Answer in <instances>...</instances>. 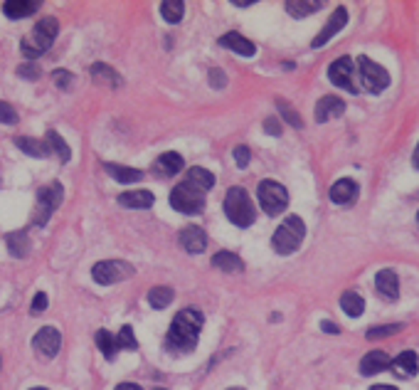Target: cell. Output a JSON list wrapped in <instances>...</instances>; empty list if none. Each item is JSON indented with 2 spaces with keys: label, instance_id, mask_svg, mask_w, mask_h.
Masks as SVG:
<instances>
[{
  "label": "cell",
  "instance_id": "cell-1",
  "mask_svg": "<svg viewBox=\"0 0 419 390\" xmlns=\"http://www.w3.org/2000/svg\"><path fill=\"white\" fill-rule=\"evenodd\" d=\"M202 324H205V316L197 309H183L180 314H175L166 336L168 351L171 353H190L197 346Z\"/></svg>",
  "mask_w": 419,
  "mask_h": 390
},
{
  "label": "cell",
  "instance_id": "cell-2",
  "mask_svg": "<svg viewBox=\"0 0 419 390\" xmlns=\"http://www.w3.org/2000/svg\"><path fill=\"white\" fill-rule=\"evenodd\" d=\"M57 32H59L57 20H54V18H42L40 23L32 28L30 37H25V40L20 42V50H23V54L28 59L40 57L42 52H47V50H50V45L54 42Z\"/></svg>",
  "mask_w": 419,
  "mask_h": 390
},
{
  "label": "cell",
  "instance_id": "cell-3",
  "mask_svg": "<svg viewBox=\"0 0 419 390\" xmlns=\"http://www.w3.org/2000/svg\"><path fill=\"white\" fill-rule=\"evenodd\" d=\"M303 237H306V225H303V220L299 218V215H289V218L277 227V232H274L272 247L274 252L279 254H291L299 249V245L303 243Z\"/></svg>",
  "mask_w": 419,
  "mask_h": 390
},
{
  "label": "cell",
  "instance_id": "cell-4",
  "mask_svg": "<svg viewBox=\"0 0 419 390\" xmlns=\"http://www.w3.org/2000/svg\"><path fill=\"white\" fill-rule=\"evenodd\" d=\"M224 213H227L230 223L237 225V227H249L254 223V218H257L254 205L244 188H230V193L224 198Z\"/></svg>",
  "mask_w": 419,
  "mask_h": 390
},
{
  "label": "cell",
  "instance_id": "cell-5",
  "mask_svg": "<svg viewBox=\"0 0 419 390\" xmlns=\"http://www.w3.org/2000/svg\"><path fill=\"white\" fill-rule=\"evenodd\" d=\"M257 195H259V205L266 215H279L289 205V193H286V188H283L281 183H277V181H272V178L261 181L259 188H257Z\"/></svg>",
  "mask_w": 419,
  "mask_h": 390
},
{
  "label": "cell",
  "instance_id": "cell-6",
  "mask_svg": "<svg viewBox=\"0 0 419 390\" xmlns=\"http://www.w3.org/2000/svg\"><path fill=\"white\" fill-rule=\"evenodd\" d=\"M133 265L124 260H104V262H96L92 267V277H94L96 284L101 287H109V284H116V282H124V279L133 277Z\"/></svg>",
  "mask_w": 419,
  "mask_h": 390
},
{
  "label": "cell",
  "instance_id": "cell-7",
  "mask_svg": "<svg viewBox=\"0 0 419 390\" xmlns=\"http://www.w3.org/2000/svg\"><path fill=\"white\" fill-rule=\"evenodd\" d=\"M171 205L175 207L178 213L197 215V213H202V207H205V193L193 188V185H188V183H180L173 188Z\"/></svg>",
  "mask_w": 419,
  "mask_h": 390
},
{
  "label": "cell",
  "instance_id": "cell-8",
  "mask_svg": "<svg viewBox=\"0 0 419 390\" xmlns=\"http://www.w3.org/2000/svg\"><path fill=\"white\" fill-rule=\"evenodd\" d=\"M358 70H361V84L370 92V94H380L383 89L390 87V74L383 65L372 62L367 57L358 59Z\"/></svg>",
  "mask_w": 419,
  "mask_h": 390
},
{
  "label": "cell",
  "instance_id": "cell-9",
  "mask_svg": "<svg viewBox=\"0 0 419 390\" xmlns=\"http://www.w3.org/2000/svg\"><path fill=\"white\" fill-rule=\"evenodd\" d=\"M62 195H65V190H62V185H59V183H50V185H45V188L37 190L35 225L47 223L50 215H52L54 210L59 207V203H62Z\"/></svg>",
  "mask_w": 419,
  "mask_h": 390
},
{
  "label": "cell",
  "instance_id": "cell-10",
  "mask_svg": "<svg viewBox=\"0 0 419 390\" xmlns=\"http://www.w3.org/2000/svg\"><path fill=\"white\" fill-rule=\"evenodd\" d=\"M355 67H353V59L350 57H338L336 62H331V67H328V79H331V84H336V87L345 89V92H358V87H355Z\"/></svg>",
  "mask_w": 419,
  "mask_h": 390
},
{
  "label": "cell",
  "instance_id": "cell-11",
  "mask_svg": "<svg viewBox=\"0 0 419 390\" xmlns=\"http://www.w3.org/2000/svg\"><path fill=\"white\" fill-rule=\"evenodd\" d=\"M59 346H62V333L54 329V326H45L35 333L32 338V349L37 351V356L42 358H54L59 353Z\"/></svg>",
  "mask_w": 419,
  "mask_h": 390
},
{
  "label": "cell",
  "instance_id": "cell-12",
  "mask_svg": "<svg viewBox=\"0 0 419 390\" xmlns=\"http://www.w3.org/2000/svg\"><path fill=\"white\" fill-rule=\"evenodd\" d=\"M345 23H348V10H345V8H336V12L331 15V20L323 25V30H321L319 35L313 37L311 48H323V45H328V40H333V37L345 28Z\"/></svg>",
  "mask_w": 419,
  "mask_h": 390
},
{
  "label": "cell",
  "instance_id": "cell-13",
  "mask_svg": "<svg viewBox=\"0 0 419 390\" xmlns=\"http://www.w3.org/2000/svg\"><path fill=\"white\" fill-rule=\"evenodd\" d=\"M375 289L383 299L387 302H395L397 296H400V279H397L395 269H380L375 274Z\"/></svg>",
  "mask_w": 419,
  "mask_h": 390
},
{
  "label": "cell",
  "instance_id": "cell-14",
  "mask_svg": "<svg viewBox=\"0 0 419 390\" xmlns=\"http://www.w3.org/2000/svg\"><path fill=\"white\" fill-rule=\"evenodd\" d=\"M343 112H345V101L341 99V96H323V99H319V104H316V121L319 124H325V121H331V119H338L343 116Z\"/></svg>",
  "mask_w": 419,
  "mask_h": 390
},
{
  "label": "cell",
  "instance_id": "cell-15",
  "mask_svg": "<svg viewBox=\"0 0 419 390\" xmlns=\"http://www.w3.org/2000/svg\"><path fill=\"white\" fill-rule=\"evenodd\" d=\"M180 245H183V249L190 254L205 252V247H207L205 230L197 227V225H188V227H183V232H180Z\"/></svg>",
  "mask_w": 419,
  "mask_h": 390
},
{
  "label": "cell",
  "instance_id": "cell-16",
  "mask_svg": "<svg viewBox=\"0 0 419 390\" xmlns=\"http://www.w3.org/2000/svg\"><path fill=\"white\" fill-rule=\"evenodd\" d=\"M358 198V183L350 178H341L331 185V201L336 205H350Z\"/></svg>",
  "mask_w": 419,
  "mask_h": 390
},
{
  "label": "cell",
  "instance_id": "cell-17",
  "mask_svg": "<svg viewBox=\"0 0 419 390\" xmlns=\"http://www.w3.org/2000/svg\"><path fill=\"white\" fill-rule=\"evenodd\" d=\"M153 171L158 173V176H163V178L178 176V173L183 171V156L178 154V151H166L160 158H155Z\"/></svg>",
  "mask_w": 419,
  "mask_h": 390
},
{
  "label": "cell",
  "instance_id": "cell-18",
  "mask_svg": "<svg viewBox=\"0 0 419 390\" xmlns=\"http://www.w3.org/2000/svg\"><path fill=\"white\" fill-rule=\"evenodd\" d=\"M390 368V356L385 351H370L361 361V373L363 376H375V373H383Z\"/></svg>",
  "mask_w": 419,
  "mask_h": 390
},
{
  "label": "cell",
  "instance_id": "cell-19",
  "mask_svg": "<svg viewBox=\"0 0 419 390\" xmlns=\"http://www.w3.org/2000/svg\"><path fill=\"white\" fill-rule=\"evenodd\" d=\"M153 193L151 190H129V193L118 195V203L124 207H131V210H143V207L153 205Z\"/></svg>",
  "mask_w": 419,
  "mask_h": 390
},
{
  "label": "cell",
  "instance_id": "cell-20",
  "mask_svg": "<svg viewBox=\"0 0 419 390\" xmlns=\"http://www.w3.org/2000/svg\"><path fill=\"white\" fill-rule=\"evenodd\" d=\"M219 45H222V48L235 50V52L242 54V57H252V54L257 52L254 42H249L247 37H242L239 32H227V35H222L219 37Z\"/></svg>",
  "mask_w": 419,
  "mask_h": 390
},
{
  "label": "cell",
  "instance_id": "cell-21",
  "mask_svg": "<svg viewBox=\"0 0 419 390\" xmlns=\"http://www.w3.org/2000/svg\"><path fill=\"white\" fill-rule=\"evenodd\" d=\"M40 8L37 0H8L6 6H3V12H6L8 18L12 20H20V18H28L32 12Z\"/></svg>",
  "mask_w": 419,
  "mask_h": 390
},
{
  "label": "cell",
  "instance_id": "cell-22",
  "mask_svg": "<svg viewBox=\"0 0 419 390\" xmlns=\"http://www.w3.org/2000/svg\"><path fill=\"white\" fill-rule=\"evenodd\" d=\"M104 171L118 181V183H138L143 178V171L138 168H129V166H118V163H104Z\"/></svg>",
  "mask_w": 419,
  "mask_h": 390
},
{
  "label": "cell",
  "instance_id": "cell-23",
  "mask_svg": "<svg viewBox=\"0 0 419 390\" xmlns=\"http://www.w3.org/2000/svg\"><path fill=\"white\" fill-rule=\"evenodd\" d=\"M417 353L414 351H405V353H400L395 358V363H392V368H395V373L400 376V378H412V376H417Z\"/></svg>",
  "mask_w": 419,
  "mask_h": 390
},
{
  "label": "cell",
  "instance_id": "cell-24",
  "mask_svg": "<svg viewBox=\"0 0 419 390\" xmlns=\"http://www.w3.org/2000/svg\"><path fill=\"white\" fill-rule=\"evenodd\" d=\"M213 267H217V269H222V272L235 274V272H242L244 262H242V257L235 254V252H217L213 257Z\"/></svg>",
  "mask_w": 419,
  "mask_h": 390
},
{
  "label": "cell",
  "instance_id": "cell-25",
  "mask_svg": "<svg viewBox=\"0 0 419 390\" xmlns=\"http://www.w3.org/2000/svg\"><path fill=\"white\" fill-rule=\"evenodd\" d=\"M185 183L205 193V190H210V188L215 185V176H213L210 171H207V168L195 166V168H190V171H188V178H185Z\"/></svg>",
  "mask_w": 419,
  "mask_h": 390
},
{
  "label": "cell",
  "instance_id": "cell-26",
  "mask_svg": "<svg viewBox=\"0 0 419 390\" xmlns=\"http://www.w3.org/2000/svg\"><path fill=\"white\" fill-rule=\"evenodd\" d=\"M15 146L23 151V154L32 156V158H45L50 154V148L45 141H37V138H30V136H18L15 138Z\"/></svg>",
  "mask_w": 419,
  "mask_h": 390
},
{
  "label": "cell",
  "instance_id": "cell-27",
  "mask_svg": "<svg viewBox=\"0 0 419 390\" xmlns=\"http://www.w3.org/2000/svg\"><path fill=\"white\" fill-rule=\"evenodd\" d=\"M341 309L355 319V316H361V314L365 311V299H363L358 291H345V294L341 296Z\"/></svg>",
  "mask_w": 419,
  "mask_h": 390
},
{
  "label": "cell",
  "instance_id": "cell-28",
  "mask_svg": "<svg viewBox=\"0 0 419 390\" xmlns=\"http://www.w3.org/2000/svg\"><path fill=\"white\" fill-rule=\"evenodd\" d=\"M160 15L171 25L180 23L185 15V3L183 0H163V3H160Z\"/></svg>",
  "mask_w": 419,
  "mask_h": 390
},
{
  "label": "cell",
  "instance_id": "cell-29",
  "mask_svg": "<svg viewBox=\"0 0 419 390\" xmlns=\"http://www.w3.org/2000/svg\"><path fill=\"white\" fill-rule=\"evenodd\" d=\"M321 8H323V3H319V0H289L286 3V10L294 18H306V15L321 10Z\"/></svg>",
  "mask_w": 419,
  "mask_h": 390
},
{
  "label": "cell",
  "instance_id": "cell-30",
  "mask_svg": "<svg viewBox=\"0 0 419 390\" xmlns=\"http://www.w3.org/2000/svg\"><path fill=\"white\" fill-rule=\"evenodd\" d=\"M45 143H47L50 151H54V154L59 156V161H62V163H67V161L72 158V151H69V146H67V141H65L62 136H59V134H57L54 129L47 131V136H45Z\"/></svg>",
  "mask_w": 419,
  "mask_h": 390
},
{
  "label": "cell",
  "instance_id": "cell-31",
  "mask_svg": "<svg viewBox=\"0 0 419 390\" xmlns=\"http://www.w3.org/2000/svg\"><path fill=\"white\" fill-rule=\"evenodd\" d=\"M8 247H10V254L12 257H25L30 249V237L25 230H18V232H10V235L6 237Z\"/></svg>",
  "mask_w": 419,
  "mask_h": 390
},
{
  "label": "cell",
  "instance_id": "cell-32",
  "mask_svg": "<svg viewBox=\"0 0 419 390\" xmlns=\"http://www.w3.org/2000/svg\"><path fill=\"white\" fill-rule=\"evenodd\" d=\"M173 299H175V291L171 287H153V289L148 291V304L153 309H166Z\"/></svg>",
  "mask_w": 419,
  "mask_h": 390
},
{
  "label": "cell",
  "instance_id": "cell-33",
  "mask_svg": "<svg viewBox=\"0 0 419 390\" xmlns=\"http://www.w3.org/2000/svg\"><path fill=\"white\" fill-rule=\"evenodd\" d=\"M96 346H99V351L104 353V358H109V361H114V358H116V351H118L116 338H114L107 329L96 331Z\"/></svg>",
  "mask_w": 419,
  "mask_h": 390
},
{
  "label": "cell",
  "instance_id": "cell-34",
  "mask_svg": "<svg viewBox=\"0 0 419 390\" xmlns=\"http://www.w3.org/2000/svg\"><path fill=\"white\" fill-rule=\"evenodd\" d=\"M92 77H94L96 82L109 84V87H118V84H121V77L116 74V70L109 67V65H101V62L92 67Z\"/></svg>",
  "mask_w": 419,
  "mask_h": 390
},
{
  "label": "cell",
  "instance_id": "cell-35",
  "mask_svg": "<svg viewBox=\"0 0 419 390\" xmlns=\"http://www.w3.org/2000/svg\"><path fill=\"white\" fill-rule=\"evenodd\" d=\"M277 109H279V114H281V116L286 119V121H289L291 126H294V129H301V126H303V119L299 116V114H296V109L291 107L289 101L277 99Z\"/></svg>",
  "mask_w": 419,
  "mask_h": 390
},
{
  "label": "cell",
  "instance_id": "cell-36",
  "mask_svg": "<svg viewBox=\"0 0 419 390\" xmlns=\"http://www.w3.org/2000/svg\"><path fill=\"white\" fill-rule=\"evenodd\" d=\"M405 326L402 324H385V326H375V329H370L367 331V341H378V338H387V336H395V333H400Z\"/></svg>",
  "mask_w": 419,
  "mask_h": 390
},
{
  "label": "cell",
  "instance_id": "cell-37",
  "mask_svg": "<svg viewBox=\"0 0 419 390\" xmlns=\"http://www.w3.org/2000/svg\"><path fill=\"white\" fill-rule=\"evenodd\" d=\"M116 346L118 349H126V351H136L138 349V341L133 336V326H124L116 336Z\"/></svg>",
  "mask_w": 419,
  "mask_h": 390
},
{
  "label": "cell",
  "instance_id": "cell-38",
  "mask_svg": "<svg viewBox=\"0 0 419 390\" xmlns=\"http://www.w3.org/2000/svg\"><path fill=\"white\" fill-rule=\"evenodd\" d=\"M0 121H3V124H8V126L18 124V112H15L8 101H0Z\"/></svg>",
  "mask_w": 419,
  "mask_h": 390
},
{
  "label": "cell",
  "instance_id": "cell-39",
  "mask_svg": "<svg viewBox=\"0 0 419 390\" xmlns=\"http://www.w3.org/2000/svg\"><path fill=\"white\" fill-rule=\"evenodd\" d=\"M249 158H252V154H249L247 146H237L235 148V163L239 168H247L249 166Z\"/></svg>",
  "mask_w": 419,
  "mask_h": 390
},
{
  "label": "cell",
  "instance_id": "cell-40",
  "mask_svg": "<svg viewBox=\"0 0 419 390\" xmlns=\"http://www.w3.org/2000/svg\"><path fill=\"white\" fill-rule=\"evenodd\" d=\"M54 84H57L59 89H67L72 84V72L67 70H54Z\"/></svg>",
  "mask_w": 419,
  "mask_h": 390
},
{
  "label": "cell",
  "instance_id": "cell-41",
  "mask_svg": "<svg viewBox=\"0 0 419 390\" xmlns=\"http://www.w3.org/2000/svg\"><path fill=\"white\" fill-rule=\"evenodd\" d=\"M32 314H42L45 309H47V294L45 291H37L35 294V299H32Z\"/></svg>",
  "mask_w": 419,
  "mask_h": 390
},
{
  "label": "cell",
  "instance_id": "cell-42",
  "mask_svg": "<svg viewBox=\"0 0 419 390\" xmlns=\"http://www.w3.org/2000/svg\"><path fill=\"white\" fill-rule=\"evenodd\" d=\"M227 84V77H224L222 70H210V87L213 89H222Z\"/></svg>",
  "mask_w": 419,
  "mask_h": 390
},
{
  "label": "cell",
  "instance_id": "cell-43",
  "mask_svg": "<svg viewBox=\"0 0 419 390\" xmlns=\"http://www.w3.org/2000/svg\"><path fill=\"white\" fill-rule=\"evenodd\" d=\"M18 74L23 79H40V70L35 65H20L18 67Z\"/></svg>",
  "mask_w": 419,
  "mask_h": 390
},
{
  "label": "cell",
  "instance_id": "cell-44",
  "mask_svg": "<svg viewBox=\"0 0 419 390\" xmlns=\"http://www.w3.org/2000/svg\"><path fill=\"white\" fill-rule=\"evenodd\" d=\"M264 129L269 131V134H272V136H279V134H281V124H279V119L277 116H269L264 121Z\"/></svg>",
  "mask_w": 419,
  "mask_h": 390
},
{
  "label": "cell",
  "instance_id": "cell-45",
  "mask_svg": "<svg viewBox=\"0 0 419 390\" xmlns=\"http://www.w3.org/2000/svg\"><path fill=\"white\" fill-rule=\"evenodd\" d=\"M321 329H323L325 333H338L341 329H338V324H333V321H321Z\"/></svg>",
  "mask_w": 419,
  "mask_h": 390
},
{
  "label": "cell",
  "instance_id": "cell-46",
  "mask_svg": "<svg viewBox=\"0 0 419 390\" xmlns=\"http://www.w3.org/2000/svg\"><path fill=\"white\" fill-rule=\"evenodd\" d=\"M116 390H143V388L138 383H118Z\"/></svg>",
  "mask_w": 419,
  "mask_h": 390
},
{
  "label": "cell",
  "instance_id": "cell-47",
  "mask_svg": "<svg viewBox=\"0 0 419 390\" xmlns=\"http://www.w3.org/2000/svg\"><path fill=\"white\" fill-rule=\"evenodd\" d=\"M237 8H247V6H254V0H232Z\"/></svg>",
  "mask_w": 419,
  "mask_h": 390
},
{
  "label": "cell",
  "instance_id": "cell-48",
  "mask_svg": "<svg viewBox=\"0 0 419 390\" xmlns=\"http://www.w3.org/2000/svg\"><path fill=\"white\" fill-rule=\"evenodd\" d=\"M412 166L417 168L419 171V143H417V148H414V156H412Z\"/></svg>",
  "mask_w": 419,
  "mask_h": 390
},
{
  "label": "cell",
  "instance_id": "cell-49",
  "mask_svg": "<svg viewBox=\"0 0 419 390\" xmlns=\"http://www.w3.org/2000/svg\"><path fill=\"white\" fill-rule=\"evenodd\" d=\"M370 390H397V388H392V385H372Z\"/></svg>",
  "mask_w": 419,
  "mask_h": 390
},
{
  "label": "cell",
  "instance_id": "cell-50",
  "mask_svg": "<svg viewBox=\"0 0 419 390\" xmlns=\"http://www.w3.org/2000/svg\"><path fill=\"white\" fill-rule=\"evenodd\" d=\"M227 390H244V388H237V385H235V388H227Z\"/></svg>",
  "mask_w": 419,
  "mask_h": 390
},
{
  "label": "cell",
  "instance_id": "cell-51",
  "mask_svg": "<svg viewBox=\"0 0 419 390\" xmlns=\"http://www.w3.org/2000/svg\"><path fill=\"white\" fill-rule=\"evenodd\" d=\"M30 390H47V388H30Z\"/></svg>",
  "mask_w": 419,
  "mask_h": 390
},
{
  "label": "cell",
  "instance_id": "cell-52",
  "mask_svg": "<svg viewBox=\"0 0 419 390\" xmlns=\"http://www.w3.org/2000/svg\"><path fill=\"white\" fill-rule=\"evenodd\" d=\"M417 223H419V213H417Z\"/></svg>",
  "mask_w": 419,
  "mask_h": 390
},
{
  "label": "cell",
  "instance_id": "cell-53",
  "mask_svg": "<svg viewBox=\"0 0 419 390\" xmlns=\"http://www.w3.org/2000/svg\"><path fill=\"white\" fill-rule=\"evenodd\" d=\"M158 390H163V388H158Z\"/></svg>",
  "mask_w": 419,
  "mask_h": 390
},
{
  "label": "cell",
  "instance_id": "cell-54",
  "mask_svg": "<svg viewBox=\"0 0 419 390\" xmlns=\"http://www.w3.org/2000/svg\"><path fill=\"white\" fill-rule=\"evenodd\" d=\"M0 363H3V361H0Z\"/></svg>",
  "mask_w": 419,
  "mask_h": 390
}]
</instances>
